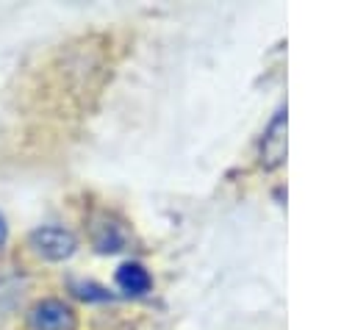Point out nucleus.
Segmentation results:
<instances>
[{
    "instance_id": "obj_3",
    "label": "nucleus",
    "mask_w": 355,
    "mask_h": 330,
    "mask_svg": "<svg viewBox=\"0 0 355 330\" xmlns=\"http://www.w3.org/2000/svg\"><path fill=\"white\" fill-rule=\"evenodd\" d=\"M283 161H286V108H280L275 114V119L269 122V128L261 139V166L275 169Z\"/></svg>"
},
{
    "instance_id": "obj_7",
    "label": "nucleus",
    "mask_w": 355,
    "mask_h": 330,
    "mask_svg": "<svg viewBox=\"0 0 355 330\" xmlns=\"http://www.w3.org/2000/svg\"><path fill=\"white\" fill-rule=\"evenodd\" d=\"M72 291H75V297H80V299H86V302H103V299H111V294H108L103 286H97V283L75 280V283H72Z\"/></svg>"
},
{
    "instance_id": "obj_6",
    "label": "nucleus",
    "mask_w": 355,
    "mask_h": 330,
    "mask_svg": "<svg viewBox=\"0 0 355 330\" xmlns=\"http://www.w3.org/2000/svg\"><path fill=\"white\" fill-rule=\"evenodd\" d=\"M22 294L25 283L19 280V275H0V319L14 313V308L22 302Z\"/></svg>"
},
{
    "instance_id": "obj_5",
    "label": "nucleus",
    "mask_w": 355,
    "mask_h": 330,
    "mask_svg": "<svg viewBox=\"0 0 355 330\" xmlns=\"http://www.w3.org/2000/svg\"><path fill=\"white\" fill-rule=\"evenodd\" d=\"M116 286L130 297H141V294H147L153 288V277L141 263L128 261V263H122L116 269Z\"/></svg>"
},
{
    "instance_id": "obj_2",
    "label": "nucleus",
    "mask_w": 355,
    "mask_h": 330,
    "mask_svg": "<svg viewBox=\"0 0 355 330\" xmlns=\"http://www.w3.org/2000/svg\"><path fill=\"white\" fill-rule=\"evenodd\" d=\"M28 324H31V330H75L78 319H75V311L64 299L50 297L31 308Z\"/></svg>"
},
{
    "instance_id": "obj_4",
    "label": "nucleus",
    "mask_w": 355,
    "mask_h": 330,
    "mask_svg": "<svg viewBox=\"0 0 355 330\" xmlns=\"http://www.w3.org/2000/svg\"><path fill=\"white\" fill-rule=\"evenodd\" d=\"M128 241V233L119 222L108 219V216H97L92 222V244L100 250V252H119Z\"/></svg>"
},
{
    "instance_id": "obj_8",
    "label": "nucleus",
    "mask_w": 355,
    "mask_h": 330,
    "mask_svg": "<svg viewBox=\"0 0 355 330\" xmlns=\"http://www.w3.org/2000/svg\"><path fill=\"white\" fill-rule=\"evenodd\" d=\"M6 236H8V227H6V219H3V214H0V244L6 241Z\"/></svg>"
},
{
    "instance_id": "obj_1",
    "label": "nucleus",
    "mask_w": 355,
    "mask_h": 330,
    "mask_svg": "<svg viewBox=\"0 0 355 330\" xmlns=\"http://www.w3.org/2000/svg\"><path fill=\"white\" fill-rule=\"evenodd\" d=\"M31 250L44 258V261H64L75 252L78 247V238L72 236V230L67 227H58V225H44V227H36L28 238Z\"/></svg>"
}]
</instances>
